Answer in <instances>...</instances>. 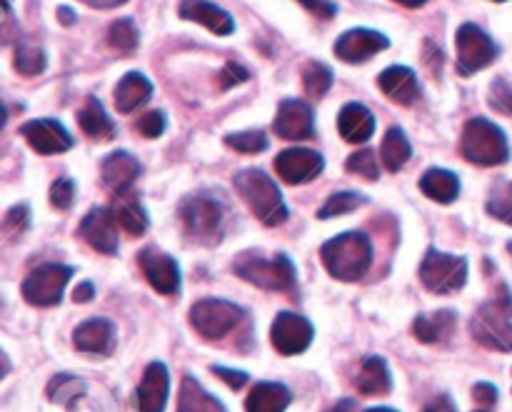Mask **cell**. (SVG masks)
I'll return each mask as SVG.
<instances>
[{
    "mask_svg": "<svg viewBox=\"0 0 512 412\" xmlns=\"http://www.w3.org/2000/svg\"><path fill=\"white\" fill-rule=\"evenodd\" d=\"M320 260L330 278L340 283H358L373 265V243L360 230L338 235L320 248Z\"/></svg>",
    "mask_w": 512,
    "mask_h": 412,
    "instance_id": "cell-1",
    "label": "cell"
},
{
    "mask_svg": "<svg viewBox=\"0 0 512 412\" xmlns=\"http://www.w3.org/2000/svg\"><path fill=\"white\" fill-rule=\"evenodd\" d=\"M235 190H238L240 198L245 200V205L250 208V213L260 220L268 228H278L288 220V208L283 203V195L280 188L275 185V180H270L263 170L248 168L240 170L235 175Z\"/></svg>",
    "mask_w": 512,
    "mask_h": 412,
    "instance_id": "cell-2",
    "label": "cell"
},
{
    "mask_svg": "<svg viewBox=\"0 0 512 412\" xmlns=\"http://www.w3.org/2000/svg\"><path fill=\"white\" fill-rule=\"evenodd\" d=\"M233 273L260 290L283 293V290L295 288V265L283 253L268 258L260 250H245L233 260Z\"/></svg>",
    "mask_w": 512,
    "mask_h": 412,
    "instance_id": "cell-3",
    "label": "cell"
},
{
    "mask_svg": "<svg viewBox=\"0 0 512 412\" xmlns=\"http://www.w3.org/2000/svg\"><path fill=\"white\" fill-rule=\"evenodd\" d=\"M460 153L468 163L495 168L508 163L510 145L503 130L485 118H473L465 123L463 138H460Z\"/></svg>",
    "mask_w": 512,
    "mask_h": 412,
    "instance_id": "cell-4",
    "label": "cell"
},
{
    "mask_svg": "<svg viewBox=\"0 0 512 412\" xmlns=\"http://www.w3.org/2000/svg\"><path fill=\"white\" fill-rule=\"evenodd\" d=\"M178 218L185 235L200 245H218L223 240V205L210 195H190L180 203Z\"/></svg>",
    "mask_w": 512,
    "mask_h": 412,
    "instance_id": "cell-5",
    "label": "cell"
},
{
    "mask_svg": "<svg viewBox=\"0 0 512 412\" xmlns=\"http://www.w3.org/2000/svg\"><path fill=\"white\" fill-rule=\"evenodd\" d=\"M470 333L475 343L495 353H512V320L508 300H490L475 310L470 320Z\"/></svg>",
    "mask_w": 512,
    "mask_h": 412,
    "instance_id": "cell-6",
    "label": "cell"
},
{
    "mask_svg": "<svg viewBox=\"0 0 512 412\" xmlns=\"http://www.w3.org/2000/svg\"><path fill=\"white\" fill-rule=\"evenodd\" d=\"M420 280L435 295H453L468 283V260L430 248L420 263Z\"/></svg>",
    "mask_w": 512,
    "mask_h": 412,
    "instance_id": "cell-7",
    "label": "cell"
},
{
    "mask_svg": "<svg viewBox=\"0 0 512 412\" xmlns=\"http://www.w3.org/2000/svg\"><path fill=\"white\" fill-rule=\"evenodd\" d=\"M75 270L70 265L60 263H45L38 265L28 273V278L23 280V293L25 303H30L33 308H55L60 305L65 293V285L70 283Z\"/></svg>",
    "mask_w": 512,
    "mask_h": 412,
    "instance_id": "cell-8",
    "label": "cell"
},
{
    "mask_svg": "<svg viewBox=\"0 0 512 412\" xmlns=\"http://www.w3.org/2000/svg\"><path fill=\"white\" fill-rule=\"evenodd\" d=\"M245 310L230 300L205 298L190 308V325L195 333L205 340H223L225 335L233 333L243 320Z\"/></svg>",
    "mask_w": 512,
    "mask_h": 412,
    "instance_id": "cell-9",
    "label": "cell"
},
{
    "mask_svg": "<svg viewBox=\"0 0 512 412\" xmlns=\"http://www.w3.org/2000/svg\"><path fill=\"white\" fill-rule=\"evenodd\" d=\"M455 45H458V70L465 78L493 65L500 53L495 40L473 23L460 25L458 35H455Z\"/></svg>",
    "mask_w": 512,
    "mask_h": 412,
    "instance_id": "cell-10",
    "label": "cell"
},
{
    "mask_svg": "<svg viewBox=\"0 0 512 412\" xmlns=\"http://www.w3.org/2000/svg\"><path fill=\"white\" fill-rule=\"evenodd\" d=\"M315 330L313 323L308 318L298 313H278V318L273 320V328H270V340H273V348L280 355L290 358V355H300L313 345Z\"/></svg>",
    "mask_w": 512,
    "mask_h": 412,
    "instance_id": "cell-11",
    "label": "cell"
},
{
    "mask_svg": "<svg viewBox=\"0 0 512 412\" xmlns=\"http://www.w3.org/2000/svg\"><path fill=\"white\" fill-rule=\"evenodd\" d=\"M138 265L155 293L175 295L180 290V283H183L180 280V265L163 250L143 248L138 253Z\"/></svg>",
    "mask_w": 512,
    "mask_h": 412,
    "instance_id": "cell-12",
    "label": "cell"
},
{
    "mask_svg": "<svg viewBox=\"0 0 512 412\" xmlns=\"http://www.w3.org/2000/svg\"><path fill=\"white\" fill-rule=\"evenodd\" d=\"M325 168L323 155L310 148H288L275 158V170L288 185H305L318 178Z\"/></svg>",
    "mask_w": 512,
    "mask_h": 412,
    "instance_id": "cell-13",
    "label": "cell"
},
{
    "mask_svg": "<svg viewBox=\"0 0 512 412\" xmlns=\"http://www.w3.org/2000/svg\"><path fill=\"white\" fill-rule=\"evenodd\" d=\"M78 233L80 238L95 250V253H103V255L118 253V223H115L113 210L110 208L90 210V213L80 220Z\"/></svg>",
    "mask_w": 512,
    "mask_h": 412,
    "instance_id": "cell-14",
    "label": "cell"
},
{
    "mask_svg": "<svg viewBox=\"0 0 512 412\" xmlns=\"http://www.w3.org/2000/svg\"><path fill=\"white\" fill-rule=\"evenodd\" d=\"M20 135L40 155H58L73 148V138H70L68 130L53 118H40L23 123L20 125Z\"/></svg>",
    "mask_w": 512,
    "mask_h": 412,
    "instance_id": "cell-15",
    "label": "cell"
},
{
    "mask_svg": "<svg viewBox=\"0 0 512 412\" xmlns=\"http://www.w3.org/2000/svg\"><path fill=\"white\" fill-rule=\"evenodd\" d=\"M390 40L385 38L383 33L378 30H368V28H353L348 33H343L335 43V55H338L343 63H365L368 58L378 55L380 50H388Z\"/></svg>",
    "mask_w": 512,
    "mask_h": 412,
    "instance_id": "cell-16",
    "label": "cell"
},
{
    "mask_svg": "<svg viewBox=\"0 0 512 412\" xmlns=\"http://www.w3.org/2000/svg\"><path fill=\"white\" fill-rule=\"evenodd\" d=\"M275 135L283 140H308L315 133V115L313 108L303 100L288 98L280 103L278 115L273 123Z\"/></svg>",
    "mask_w": 512,
    "mask_h": 412,
    "instance_id": "cell-17",
    "label": "cell"
},
{
    "mask_svg": "<svg viewBox=\"0 0 512 412\" xmlns=\"http://www.w3.org/2000/svg\"><path fill=\"white\" fill-rule=\"evenodd\" d=\"M170 393V375L163 363H150L145 368L143 380L135 390V405L138 412H165Z\"/></svg>",
    "mask_w": 512,
    "mask_h": 412,
    "instance_id": "cell-18",
    "label": "cell"
},
{
    "mask_svg": "<svg viewBox=\"0 0 512 412\" xmlns=\"http://www.w3.org/2000/svg\"><path fill=\"white\" fill-rule=\"evenodd\" d=\"M178 13L180 18L203 25L215 35H230L235 30L233 15L220 8V5L210 3V0H180Z\"/></svg>",
    "mask_w": 512,
    "mask_h": 412,
    "instance_id": "cell-19",
    "label": "cell"
},
{
    "mask_svg": "<svg viewBox=\"0 0 512 412\" xmlns=\"http://www.w3.org/2000/svg\"><path fill=\"white\" fill-rule=\"evenodd\" d=\"M73 345L80 353L110 355L115 350V325L108 318H90L73 333Z\"/></svg>",
    "mask_w": 512,
    "mask_h": 412,
    "instance_id": "cell-20",
    "label": "cell"
},
{
    "mask_svg": "<svg viewBox=\"0 0 512 412\" xmlns=\"http://www.w3.org/2000/svg\"><path fill=\"white\" fill-rule=\"evenodd\" d=\"M100 175H103L105 188L113 190L115 195L128 193L133 188L135 180L140 178V163L125 150H118V153H110L108 158L100 165Z\"/></svg>",
    "mask_w": 512,
    "mask_h": 412,
    "instance_id": "cell-21",
    "label": "cell"
},
{
    "mask_svg": "<svg viewBox=\"0 0 512 412\" xmlns=\"http://www.w3.org/2000/svg\"><path fill=\"white\" fill-rule=\"evenodd\" d=\"M378 88L388 95L393 103L398 105H413L420 98V83L415 70L405 68V65H393V68L383 70L378 78Z\"/></svg>",
    "mask_w": 512,
    "mask_h": 412,
    "instance_id": "cell-22",
    "label": "cell"
},
{
    "mask_svg": "<svg viewBox=\"0 0 512 412\" xmlns=\"http://www.w3.org/2000/svg\"><path fill=\"white\" fill-rule=\"evenodd\" d=\"M338 130L348 143H368L375 133V115L365 105L348 103L338 115Z\"/></svg>",
    "mask_w": 512,
    "mask_h": 412,
    "instance_id": "cell-23",
    "label": "cell"
},
{
    "mask_svg": "<svg viewBox=\"0 0 512 412\" xmlns=\"http://www.w3.org/2000/svg\"><path fill=\"white\" fill-rule=\"evenodd\" d=\"M355 388H358L360 395H368V398L388 395L393 390V375H390L388 360L380 358V355L365 358L363 365H360L358 378H355Z\"/></svg>",
    "mask_w": 512,
    "mask_h": 412,
    "instance_id": "cell-24",
    "label": "cell"
},
{
    "mask_svg": "<svg viewBox=\"0 0 512 412\" xmlns=\"http://www.w3.org/2000/svg\"><path fill=\"white\" fill-rule=\"evenodd\" d=\"M150 95H153V83L143 73H125L113 90L115 108L125 115L148 103Z\"/></svg>",
    "mask_w": 512,
    "mask_h": 412,
    "instance_id": "cell-25",
    "label": "cell"
},
{
    "mask_svg": "<svg viewBox=\"0 0 512 412\" xmlns=\"http://www.w3.org/2000/svg\"><path fill=\"white\" fill-rule=\"evenodd\" d=\"M455 325H458V318H455L453 310H438V313L420 315L413 323V335L415 340L425 345H438L445 343V340L453 338Z\"/></svg>",
    "mask_w": 512,
    "mask_h": 412,
    "instance_id": "cell-26",
    "label": "cell"
},
{
    "mask_svg": "<svg viewBox=\"0 0 512 412\" xmlns=\"http://www.w3.org/2000/svg\"><path fill=\"white\" fill-rule=\"evenodd\" d=\"M110 210H113L115 223H118V228L123 230V233H128L130 238L145 235V230H148V213H145V208L140 205L138 195L130 193V190L128 193H120Z\"/></svg>",
    "mask_w": 512,
    "mask_h": 412,
    "instance_id": "cell-27",
    "label": "cell"
},
{
    "mask_svg": "<svg viewBox=\"0 0 512 412\" xmlns=\"http://www.w3.org/2000/svg\"><path fill=\"white\" fill-rule=\"evenodd\" d=\"M293 403V393L280 383H258L248 393L245 412H285Z\"/></svg>",
    "mask_w": 512,
    "mask_h": 412,
    "instance_id": "cell-28",
    "label": "cell"
},
{
    "mask_svg": "<svg viewBox=\"0 0 512 412\" xmlns=\"http://www.w3.org/2000/svg\"><path fill=\"white\" fill-rule=\"evenodd\" d=\"M420 190H423L430 200H435V203L450 205L458 200L460 180H458V175L450 173V170L430 168L428 173L420 178Z\"/></svg>",
    "mask_w": 512,
    "mask_h": 412,
    "instance_id": "cell-29",
    "label": "cell"
},
{
    "mask_svg": "<svg viewBox=\"0 0 512 412\" xmlns=\"http://www.w3.org/2000/svg\"><path fill=\"white\" fill-rule=\"evenodd\" d=\"M178 412H228L215 395H210L193 375H185L180 385Z\"/></svg>",
    "mask_w": 512,
    "mask_h": 412,
    "instance_id": "cell-30",
    "label": "cell"
},
{
    "mask_svg": "<svg viewBox=\"0 0 512 412\" xmlns=\"http://www.w3.org/2000/svg\"><path fill=\"white\" fill-rule=\"evenodd\" d=\"M78 125L88 138L95 140H113L115 138V125L108 118L105 108L100 105L98 98L85 100L83 108L78 110Z\"/></svg>",
    "mask_w": 512,
    "mask_h": 412,
    "instance_id": "cell-31",
    "label": "cell"
},
{
    "mask_svg": "<svg viewBox=\"0 0 512 412\" xmlns=\"http://www.w3.org/2000/svg\"><path fill=\"white\" fill-rule=\"evenodd\" d=\"M410 155H413V148H410L403 130L390 128L388 133H385L383 145H380V163H383V168L388 170V173H398V170L408 163Z\"/></svg>",
    "mask_w": 512,
    "mask_h": 412,
    "instance_id": "cell-32",
    "label": "cell"
},
{
    "mask_svg": "<svg viewBox=\"0 0 512 412\" xmlns=\"http://www.w3.org/2000/svg\"><path fill=\"white\" fill-rule=\"evenodd\" d=\"M45 395H48L50 403L63 405V408H73L75 400L85 395V383L80 378H75V375L60 373L50 380L48 388H45Z\"/></svg>",
    "mask_w": 512,
    "mask_h": 412,
    "instance_id": "cell-33",
    "label": "cell"
},
{
    "mask_svg": "<svg viewBox=\"0 0 512 412\" xmlns=\"http://www.w3.org/2000/svg\"><path fill=\"white\" fill-rule=\"evenodd\" d=\"M333 85V70L328 65L318 63V60H310L303 68V88L308 98H323L325 93Z\"/></svg>",
    "mask_w": 512,
    "mask_h": 412,
    "instance_id": "cell-34",
    "label": "cell"
},
{
    "mask_svg": "<svg viewBox=\"0 0 512 412\" xmlns=\"http://www.w3.org/2000/svg\"><path fill=\"white\" fill-rule=\"evenodd\" d=\"M138 40H140L138 28H135V23L130 18L115 20V23L110 25L108 45L115 50V53L130 55L135 48H138Z\"/></svg>",
    "mask_w": 512,
    "mask_h": 412,
    "instance_id": "cell-35",
    "label": "cell"
},
{
    "mask_svg": "<svg viewBox=\"0 0 512 412\" xmlns=\"http://www.w3.org/2000/svg\"><path fill=\"white\" fill-rule=\"evenodd\" d=\"M363 203L365 198L360 193H350V190H345V193H335L330 195V198L325 200L323 208L318 210V218L328 220V218H338V215H348L353 213V210H358Z\"/></svg>",
    "mask_w": 512,
    "mask_h": 412,
    "instance_id": "cell-36",
    "label": "cell"
},
{
    "mask_svg": "<svg viewBox=\"0 0 512 412\" xmlns=\"http://www.w3.org/2000/svg\"><path fill=\"white\" fill-rule=\"evenodd\" d=\"M225 145L235 150V153L258 155L268 148V140H265L263 130H243V133L225 135Z\"/></svg>",
    "mask_w": 512,
    "mask_h": 412,
    "instance_id": "cell-37",
    "label": "cell"
},
{
    "mask_svg": "<svg viewBox=\"0 0 512 412\" xmlns=\"http://www.w3.org/2000/svg\"><path fill=\"white\" fill-rule=\"evenodd\" d=\"M345 170L353 175H360V178L370 180V183H375V180L380 178V160L373 150L363 148V150H358V153L350 155L348 163H345Z\"/></svg>",
    "mask_w": 512,
    "mask_h": 412,
    "instance_id": "cell-38",
    "label": "cell"
},
{
    "mask_svg": "<svg viewBox=\"0 0 512 412\" xmlns=\"http://www.w3.org/2000/svg\"><path fill=\"white\" fill-rule=\"evenodd\" d=\"M15 70L23 75H40L45 70V53L35 45H18V50H15Z\"/></svg>",
    "mask_w": 512,
    "mask_h": 412,
    "instance_id": "cell-39",
    "label": "cell"
},
{
    "mask_svg": "<svg viewBox=\"0 0 512 412\" xmlns=\"http://www.w3.org/2000/svg\"><path fill=\"white\" fill-rule=\"evenodd\" d=\"M30 225V208L28 205H15V208H10L8 213H5V220H3V233L8 240H15L20 238V235L28 230Z\"/></svg>",
    "mask_w": 512,
    "mask_h": 412,
    "instance_id": "cell-40",
    "label": "cell"
},
{
    "mask_svg": "<svg viewBox=\"0 0 512 412\" xmlns=\"http://www.w3.org/2000/svg\"><path fill=\"white\" fill-rule=\"evenodd\" d=\"M488 103L493 110H498V113H503V115H510L512 118V85L508 83V80H503V78L493 80V85H490V93H488Z\"/></svg>",
    "mask_w": 512,
    "mask_h": 412,
    "instance_id": "cell-41",
    "label": "cell"
},
{
    "mask_svg": "<svg viewBox=\"0 0 512 412\" xmlns=\"http://www.w3.org/2000/svg\"><path fill=\"white\" fill-rule=\"evenodd\" d=\"M75 203V185L70 178L55 180L53 188H50V205L55 210H70Z\"/></svg>",
    "mask_w": 512,
    "mask_h": 412,
    "instance_id": "cell-42",
    "label": "cell"
},
{
    "mask_svg": "<svg viewBox=\"0 0 512 412\" xmlns=\"http://www.w3.org/2000/svg\"><path fill=\"white\" fill-rule=\"evenodd\" d=\"M135 130H138L143 138H160L165 130V115L160 113V110H150V113H145L143 118L135 123Z\"/></svg>",
    "mask_w": 512,
    "mask_h": 412,
    "instance_id": "cell-43",
    "label": "cell"
},
{
    "mask_svg": "<svg viewBox=\"0 0 512 412\" xmlns=\"http://www.w3.org/2000/svg\"><path fill=\"white\" fill-rule=\"evenodd\" d=\"M248 78H250V73L243 68V65H238L235 60H228V63H225V68L220 70L218 85H220V90H230V88H235V85H243Z\"/></svg>",
    "mask_w": 512,
    "mask_h": 412,
    "instance_id": "cell-44",
    "label": "cell"
},
{
    "mask_svg": "<svg viewBox=\"0 0 512 412\" xmlns=\"http://www.w3.org/2000/svg\"><path fill=\"white\" fill-rule=\"evenodd\" d=\"M210 370H213V373H215V378H220V380H223V383H228L233 390L245 388V385H248V380H250V375L243 373V370L220 368V365H213V368H210Z\"/></svg>",
    "mask_w": 512,
    "mask_h": 412,
    "instance_id": "cell-45",
    "label": "cell"
},
{
    "mask_svg": "<svg viewBox=\"0 0 512 412\" xmlns=\"http://www.w3.org/2000/svg\"><path fill=\"white\" fill-rule=\"evenodd\" d=\"M473 400L480 405V408H493L498 403V388L490 383H478L473 388Z\"/></svg>",
    "mask_w": 512,
    "mask_h": 412,
    "instance_id": "cell-46",
    "label": "cell"
},
{
    "mask_svg": "<svg viewBox=\"0 0 512 412\" xmlns=\"http://www.w3.org/2000/svg\"><path fill=\"white\" fill-rule=\"evenodd\" d=\"M298 3L305 5L310 13L318 15V18H323V20L335 18V13H338V8H335L333 0H298Z\"/></svg>",
    "mask_w": 512,
    "mask_h": 412,
    "instance_id": "cell-47",
    "label": "cell"
},
{
    "mask_svg": "<svg viewBox=\"0 0 512 412\" xmlns=\"http://www.w3.org/2000/svg\"><path fill=\"white\" fill-rule=\"evenodd\" d=\"M488 213L493 215V218L512 225V200L510 198H493L488 203Z\"/></svg>",
    "mask_w": 512,
    "mask_h": 412,
    "instance_id": "cell-48",
    "label": "cell"
},
{
    "mask_svg": "<svg viewBox=\"0 0 512 412\" xmlns=\"http://www.w3.org/2000/svg\"><path fill=\"white\" fill-rule=\"evenodd\" d=\"M425 412H458V410H455L453 398H450L448 393H440V395H435L428 405H425Z\"/></svg>",
    "mask_w": 512,
    "mask_h": 412,
    "instance_id": "cell-49",
    "label": "cell"
},
{
    "mask_svg": "<svg viewBox=\"0 0 512 412\" xmlns=\"http://www.w3.org/2000/svg\"><path fill=\"white\" fill-rule=\"evenodd\" d=\"M95 298V288H93V283H80L78 288H75V293H73V300L75 303H90V300Z\"/></svg>",
    "mask_w": 512,
    "mask_h": 412,
    "instance_id": "cell-50",
    "label": "cell"
},
{
    "mask_svg": "<svg viewBox=\"0 0 512 412\" xmlns=\"http://www.w3.org/2000/svg\"><path fill=\"white\" fill-rule=\"evenodd\" d=\"M80 3H85L88 8H95V10H110V8H118V5L128 3V0H80Z\"/></svg>",
    "mask_w": 512,
    "mask_h": 412,
    "instance_id": "cell-51",
    "label": "cell"
},
{
    "mask_svg": "<svg viewBox=\"0 0 512 412\" xmlns=\"http://www.w3.org/2000/svg\"><path fill=\"white\" fill-rule=\"evenodd\" d=\"M325 412H358V403L355 400H340V403H335L333 408H328Z\"/></svg>",
    "mask_w": 512,
    "mask_h": 412,
    "instance_id": "cell-52",
    "label": "cell"
},
{
    "mask_svg": "<svg viewBox=\"0 0 512 412\" xmlns=\"http://www.w3.org/2000/svg\"><path fill=\"white\" fill-rule=\"evenodd\" d=\"M58 18L63 20V25H73L75 23V13L70 8H65V5H63V8H58Z\"/></svg>",
    "mask_w": 512,
    "mask_h": 412,
    "instance_id": "cell-53",
    "label": "cell"
},
{
    "mask_svg": "<svg viewBox=\"0 0 512 412\" xmlns=\"http://www.w3.org/2000/svg\"><path fill=\"white\" fill-rule=\"evenodd\" d=\"M395 3L405 5V8H420V5H425L428 0H395Z\"/></svg>",
    "mask_w": 512,
    "mask_h": 412,
    "instance_id": "cell-54",
    "label": "cell"
},
{
    "mask_svg": "<svg viewBox=\"0 0 512 412\" xmlns=\"http://www.w3.org/2000/svg\"><path fill=\"white\" fill-rule=\"evenodd\" d=\"M365 412H398V410H393V408H370V410H365Z\"/></svg>",
    "mask_w": 512,
    "mask_h": 412,
    "instance_id": "cell-55",
    "label": "cell"
},
{
    "mask_svg": "<svg viewBox=\"0 0 512 412\" xmlns=\"http://www.w3.org/2000/svg\"><path fill=\"white\" fill-rule=\"evenodd\" d=\"M475 412H490L488 408H480V410H475Z\"/></svg>",
    "mask_w": 512,
    "mask_h": 412,
    "instance_id": "cell-56",
    "label": "cell"
},
{
    "mask_svg": "<svg viewBox=\"0 0 512 412\" xmlns=\"http://www.w3.org/2000/svg\"><path fill=\"white\" fill-rule=\"evenodd\" d=\"M508 250H510V255H512V243H510V245H508Z\"/></svg>",
    "mask_w": 512,
    "mask_h": 412,
    "instance_id": "cell-57",
    "label": "cell"
},
{
    "mask_svg": "<svg viewBox=\"0 0 512 412\" xmlns=\"http://www.w3.org/2000/svg\"><path fill=\"white\" fill-rule=\"evenodd\" d=\"M495 3H505V0H495Z\"/></svg>",
    "mask_w": 512,
    "mask_h": 412,
    "instance_id": "cell-58",
    "label": "cell"
}]
</instances>
